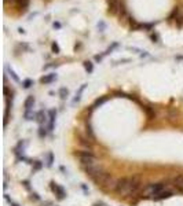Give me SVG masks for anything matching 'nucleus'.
Returning <instances> with one entry per match:
<instances>
[{"label": "nucleus", "instance_id": "nucleus-1", "mask_svg": "<svg viewBox=\"0 0 183 206\" xmlns=\"http://www.w3.org/2000/svg\"><path fill=\"white\" fill-rule=\"evenodd\" d=\"M140 187H142V180L139 176H132V177H121L117 180L116 184V192L119 195H135L139 192Z\"/></svg>", "mask_w": 183, "mask_h": 206}, {"label": "nucleus", "instance_id": "nucleus-2", "mask_svg": "<svg viewBox=\"0 0 183 206\" xmlns=\"http://www.w3.org/2000/svg\"><path fill=\"white\" fill-rule=\"evenodd\" d=\"M94 182L103 190H116V184H117V180H116L110 173H108L106 171H103L102 173H99L94 179Z\"/></svg>", "mask_w": 183, "mask_h": 206}, {"label": "nucleus", "instance_id": "nucleus-3", "mask_svg": "<svg viewBox=\"0 0 183 206\" xmlns=\"http://www.w3.org/2000/svg\"><path fill=\"white\" fill-rule=\"evenodd\" d=\"M167 188H168V186L165 183H151V184H149V186H146L143 188V194L147 195V197L154 198L158 194H161L163 191H165Z\"/></svg>", "mask_w": 183, "mask_h": 206}, {"label": "nucleus", "instance_id": "nucleus-4", "mask_svg": "<svg viewBox=\"0 0 183 206\" xmlns=\"http://www.w3.org/2000/svg\"><path fill=\"white\" fill-rule=\"evenodd\" d=\"M77 155H79L80 162H81L83 168L90 166V165H95V164H101L98 161V158L92 153H90V151H80V153H77Z\"/></svg>", "mask_w": 183, "mask_h": 206}, {"label": "nucleus", "instance_id": "nucleus-5", "mask_svg": "<svg viewBox=\"0 0 183 206\" xmlns=\"http://www.w3.org/2000/svg\"><path fill=\"white\" fill-rule=\"evenodd\" d=\"M108 4H109V12L117 14L120 11V7H121L120 0H108Z\"/></svg>", "mask_w": 183, "mask_h": 206}, {"label": "nucleus", "instance_id": "nucleus-6", "mask_svg": "<svg viewBox=\"0 0 183 206\" xmlns=\"http://www.w3.org/2000/svg\"><path fill=\"white\" fill-rule=\"evenodd\" d=\"M50 184H51L52 191H54V192L58 195V198H59V199H64L65 197H66V192H65V190L61 186H58V184H56V183H54V182H51Z\"/></svg>", "mask_w": 183, "mask_h": 206}, {"label": "nucleus", "instance_id": "nucleus-7", "mask_svg": "<svg viewBox=\"0 0 183 206\" xmlns=\"http://www.w3.org/2000/svg\"><path fill=\"white\" fill-rule=\"evenodd\" d=\"M175 194V192H174V191L172 190H169V188H167V190L165 191H163V192H161V194H158L157 195V197H154V201H161V199H167V198H171L172 195Z\"/></svg>", "mask_w": 183, "mask_h": 206}, {"label": "nucleus", "instance_id": "nucleus-8", "mask_svg": "<svg viewBox=\"0 0 183 206\" xmlns=\"http://www.w3.org/2000/svg\"><path fill=\"white\" fill-rule=\"evenodd\" d=\"M55 117H56V111L55 110H50L48 111V131L54 129V122H55Z\"/></svg>", "mask_w": 183, "mask_h": 206}, {"label": "nucleus", "instance_id": "nucleus-9", "mask_svg": "<svg viewBox=\"0 0 183 206\" xmlns=\"http://www.w3.org/2000/svg\"><path fill=\"white\" fill-rule=\"evenodd\" d=\"M174 186L178 188V190L180 191V192H183V174H179V176H175L174 177Z\"/></svg>", "mask_w": 183, "mask_h": 206}, {"label": "nucleus", "instance_id": "nucleus-10", "mask_svg": "<svg viewBox=\"0 0 183 206\" xmlns=\"http://www.w3.org/2000/svg\"><path fill=\"white\" fill-rule=\"evenodd\" d=\"M33 104H35V96L30 95L26 98V100H25L24 106H25V111H29V110H33Z\"/></svg>", "mask_w": 183, "mask_h": 206}, {"label": "nucleus", "instance_id": "nucleus-11", "mask_svg": "<svg viewBox=\"0 0 183 206\" xmlns=\"http://www.w3.org/2000/svg\"><path fill=\"white\" fill-rule=\"evenodd\" d=\"M54 80H56V74L52 73V74H47V76H44V77H41L40 81H41L43 84H50V83H52Z\"/></svg>", "mask_w": 183, "mask_h": 206}, {"label": "nucleus", "instance_id": "nucleus-12", "mask_svg": "<svg viewBox=\"0 0 183 206\" xmlns=\"http://www.w3.org/2000/svg\"><path fill=\"white\" fill-rule=\"evenodd\" d=\"M85 87H87V84H83L81 87H80V89L77 92H76V98L73 99V103H77V102H80V99H81V95H83V92H84V89H85Z\"/></svg>", "mask_w": 183, "mask_h": 206}, {"label": "nucleus", "instance_id": "nucleus-13", "mask_svg": "<svg viewBox=\"0 0 183 206\" xmlns=\"http://www.w3.org/2000/svg\"><path fill=\"white\" fill-rule=\"evenodd\" d=\"M6 70H7V73H8V74H10V77H11V79L14 80L15 83H20V77H18V76L15 74V71L12 70V69L10 68L8 65H7V66H6Z\"/></svg>", "mask_w": 183, "mask_h": 206}, {"label": "nucleus", "instance_id": "nucleus-14", "mask_svg": "<svg viewBox=\"0 0 183 206\" xmlns=\"http://www.w3.org/2000/svg\"><path fill=\"white\" fill-rule=\"evenodd\" d=\"M46 118H47V115H46L44 111H40V113L36 114V120H37V122H39L40 125H43V122H46Z\"/></svg>", "mask_w": 183, "mask_h": 206}, {"label": "nucleus", "instance_id": "nucleus-15", "mask_svg": "<svg viewBox=\"0 0 183 206\" xmlns=\"http://www.w3.org/2000/svg\"><path fill=\"white\" fill-rule=\"evenodd\" d=\"M17 4H18V7L20 8H26L28 7V4H29V0H15Z\"/></svg>", "mask_w": 183, "mask_h": 206}, {"label": "nucleus", "instance_id": "nucleus-16", "mask_svg": "<svg viewBox=\"0 0 183 206\" xmlns=\"http://www.w3.org/2000/svg\"><path fill=\"white\" fill-rule=\"evenodd\" d=\"M25 120H33V118H36V114L33 113V110H29V111H25Z\"/></svg>", "mask_w": 183, "mask_h": 206}, {"label": "nucleus", "instance_id": "nucleus-17", "mask_svg": "<svg viewBox=\"0 0 183 206\" xmlns=\"http://www.w3.org/2000/svg\"><path fill=\"white\" fill-rule=\"evenodd\" d=\"M46 165H47L48 168H51L52 166V162H54V155H52V153H48L47 154V161H46Z\"/></svg>", "mask_w": 183, "mask_h": 206}, {"label": "nucleus", "instance_id": "nucleus-18", "mask_svg": "<svg viewBox=\"0 0 183 206\" xmlns=\"http://www.w3.org/2000/svg\"><path fill=\"white\" fill-rule=\"evenodd\" d=\"M84 68H85V70H87L88 73H92V70H94V65H92L90 61H85V62H84Z\"/></svg>", "mask_w": 183, "mask_h": 206}, {"label": "nucleus", "instance_id": "nucleus-19", "mask_svg": "<svg viewBox=\"0 0 183 206\" xmlns=\"http://www.w3.org/2000/svg\"><path fill=\"white\" fill-rule=\"evenodd\" d=\"M33 85V80H30V79H28V80H25L24 83H22V87L25 88V89H28V88H30Z\"/></svg>", "mask_w": 183, "mask_h": 206}, {"label": "nucleus", "instance_id": "nucleus-20", "mask_svg": "<svg viewBox=\"0 0 183 206\" xmlns=\"http://www.w3.org/2000/svg\"><path fill=\"white\" fill-rule=\"evenodd\" d=\"M47 128L44 127V125H40V128H39V136L40 138H44V136L47 135V131H46Z\"/></svg>", "mask_w": 183, "mask_h": 206}, {"label": "nucleus", "instance_id": "nucleus-21", "mask_svg": "<svg viewBox=\"0 0 183 206\" xmlns=\"http://www.w3.org/2000/svg\"><path fill=\"white\" fill-rule=\"evenodd\" d=\"M41 166H43V164L40 162V161H35L33 162V172H37L41 169Z\"/></svg>", "mask_w": 183, "mask_h": 206}, {"label": "nucleus", "instance_id": "nucleus-22", "mask_svg": "<svg viewBox=\"0 0 183 206\" xmlns=\"http://www.w3.org/2000/svg\"><path fill=\"white\" fill-rule=\"evenodd\" d=\"M59 95H61V98H62V99H65V98L69 95V91L66 89V88H61V89H59Z\"/></svg>", "mask_w": 183, "mask_h": 206}, {"label": "nucleus", "instance_id": "nucleus-23", "mask_svg": "<svg viewBox=\"0 0 183 206\" xmlns=\"http://www.w3.org/2000/svg\"><path fill=\"white\" fill-rule=\"evenodd\" d=\"M4 199H6V201H7V202L10 203V206H20V205H18V203H17V202H14L12 199H10V197H8L7 194H4Z\"/></svg>", "mask_w": 183, "mask_h": 206}, {"label": "nucleus", "instance_id": "nucleus-24", "mask_svg": "<svg viewBox=\"0 0 183 206\" xmlns=\"http://www.w3.org/2000/svg\"><path fill=\"white\" fill-rule=\"evenodd\" d=\"M51 47H52V51L55 52V54H59V45H58V44H56V43H52Z\"/></svg>", "mask_w": 183, "mask_h": 206}, {"label": "nucleus", "instance_id": "nucleus-25", "mask_svg": "<svg viewBox=\"0 0 183 206\" xmlns=\"http://www.w3.org/2000/svg\"><path fill=\"white\" fill-rule=\"evenodd\" d=\"M106 102V98H102V99H98L95 102V104H94V107H96V106H101V104H102V103H105Z\"/></svg>", "mask_w": 183, "mask_h": 206}, {"label": "nucleus", "instance_id": "nucleus-26", "mask_svg": "<svg viewBox=\"0 0 183 206\" xmlns=\"http://www.w3.org/2000/svg\"><path fill=\"white\" fill-rule=\"evenodd\" d=\"M33 198L36 199V201H39V199H40L39 194H37V192H32V199H33Z\"/></svg>", "mask_w": 183, "mask_h": 206}, {"label": "nucleus", "instance_id": "nucleus-27", "mask_svg": "<svg viewBox=\"0 0 183 206\" xmlns=\"http://www.w3.org/2000/svg\"><path fill=\"white\" fill-rule=\"evenodd\" d=\"M124 62H129V59H121L119 62H116V63H124Z\"/></svg>", "mask_w": 183, "mask_h": 206}]
</instances>
